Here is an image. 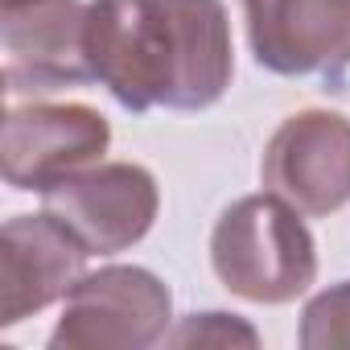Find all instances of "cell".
<instances>
[{
	"label": "cell",
	"mask_w": 350,
	"mask_h": 350,
	"mask_svg": "<svg viewBox=\"0 0 350 350\" xmlns=\"http://www.w3.org/2000/svg\"><path fill=\"white\" fill-rule=\"evenodd\" d=\"M87 62L95 83L132 111H206L235 79L223 0H91Z\"/></svg>",
	"instance_id": "cell-1"
},
{
	"label": "cell",
	"mask_w": 350,
	"mask_h": 350,
	"mask_svg": "<svg viewBox=\"0 0 350 350\" xmlns=\"http://www.w3.org/2000/svg\"><path fill=\"white\" fill-rule=\"evenodd\" d=\"M211 268L227 293L252 305H288L317 280V243L305 215L280 194H247L219 215Z\"/></svg>",
	"instance_id": "cell-2"
},
{
	"label": "cell",
	"mask_w": 350,
	"mask_h": 350,
	"mask_svg": "<svg viewBox=\"0 0 350 350\" xmlns=\"http://www.w3.org/2000/svg\"><path fill=\"white\" fill-rule=\"evenodd\" d=\"M173 293L136 264L87 272L62 301L50 350H148L169 338Z\"/></svg>",
	"instance_id": "cell-3"
},
{
	"label": "cell",
	"mask_w": 350,
	"mask_h": 350,
	"mask_svg": "<svg viewBox=\"0 0 350 350\" xmlns=\"http://www.w3.org/2000/svg\"><path fill=\"white\" fill-rule=\"evenodd\" d=\"M260 178L305 219H329L350 202V116L293 111L264 144Z\"/></svg>",
	"instance_id": "cell-4"
},
{
	"label": "cell",
	"mask_w": 350,
	"mask_h": 350,
	"mask_svg": "<svg viewBox=\"0 0 350 350\" xmlns=\"http://www.w3.org/2000/svg\"><path fill=\"white\" fill-rule=\"evenodd\" d=\"M111 124L87 103H21L5 111V182L21 194H46L103 161Z\"/></svg>",
	"instance_id": "cell-5"
},
{
	"label": "cell",
	"mask_w": 350,
	"mask_h": 350,
	"mask_svg": "<svg viewBox=\"0 0 350 350\" xmlns=\"http://www.w3.org/2000/svg\"><path fill=\"white\" fill-rule=\"evenodd\" d=\"M42 202L87 243L91 256H116L152 231L161 190L157 178L136 161H99L46 190Z\"/></svg>",
	"instance_id": "cell-6"
},
{
	"label": "cell",
	"mask_w": 350,
	"mask_h": 350,
	"mask_svg": "<svg viewBox=\"0 0 350 350\" xmlns=\"http://www.w3.org/2000/svg\"><path fill=\"white\" fill-rule=\"evenodd\" d=\"M5 91L50 95L91 83L83 0H0Z\"/></svg>",
	"instance_id": "cell-7"
},
{
	"label": "cell",
	"mask_w": 350,
	"mask_h": 350,
	"mask_svg": "<svg viewBox=\"0 0 350 350\" xmlns=\"http://www.w3.org/2000/svg\"><path fill=\"white\" fill-rule=\"evenodd\" d=\"M256 66L280 79H342L350 66V0H243Z\"/></svg>",
	"instance_id": "cell-8"
},
{
	"label": "cell",
	"mask_w": 350,
	"mask_h": 350,
	"mask_svg": "<svg viewBox=\"0 0 350 350\" xmlns=\"http://www.w3.org/2000/svg\"><path fill=\"white\" fill-rule=\"evenodd\" d=\"M87 243L58 215H13L0 231V325L13 329L54 301H66V293L87 276Z\"/></svg>",
	"instance_id": "cell-9"
},
{
	"label": "cell",
	"mask_w": 350,
	"mask_h": 350,
	"mask_svg": "<svg viewBox=\"0 0 350 350\" xmlns=\"http://www.w3.org/2000/svg\"><path fill=\"white\" fill-rule=\"evenodd\" d=\"M297 342L305 350H350V280L321 288L305 305Z\"/></svg>",
	"instance_id": "cell-10"
},
{
	"label": "cell",
	"mask_w": 350,
	"mask_h": 350,
	"mask_svg": "<svg viewBox=\"0 0 350 350\" xmlns=\"http://www.w3.org/2000/svg\"><path fill=\"white\" fill-rule=\"evenodd\" d=\"M165 342L169 346H260V334L235 313L206 309V313L182 317V325L173 329Z\"/></svg>",
	"instance_id": "cell-11"
}]
</instances>
